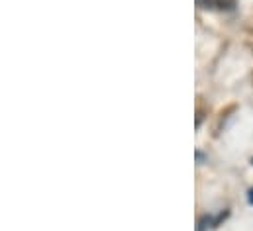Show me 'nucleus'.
<instances>
[{
  "label": "nucleus",
  "mask_w": 253,
  "mask_h": 231,
  "mask_svg": "<svg viewBox=\"0 0 253 231\" xmlns=\"http://www.w3.org/2000/svg\"><path fill=\"white\" fill-rule=\"evenodd\" d=\"M248 202H250V204L253 206V188L250 190V192H248Z\"/></svg>",
  "instance_id": "f03ea898"
},
{
  "label": "nucleus",
  "mask_w": 253,
  "mask_h": 231,
  "mask_svg": "<svg viewBox=\"0 0 253 231\" xmlns=\"http://www.w3.org/2000/svg\"><path fill=\"white\" fill-rule=\"evenodd\" d=\"M196 2L200 6L206 4L204 8H226V10H230V8L236 6V0H196Z\"/></svg>",
  "instance_id": "f257e3e1"
},
{
  "label": "nucleus",
  "mask_w": 253,
  "mask_h": 231,
  "mask_svg": "<svg viewBox=\"0 0 253 231\" xmlns=\"http://www.w3.org/2000/svg\"><path fill=\"white\" fill-rule=\"evenodd\" d=\"M252 163H253V159H252Z\"/></svg>",
  "instance_id": "7ed1b4c3"
}]
</instances>
